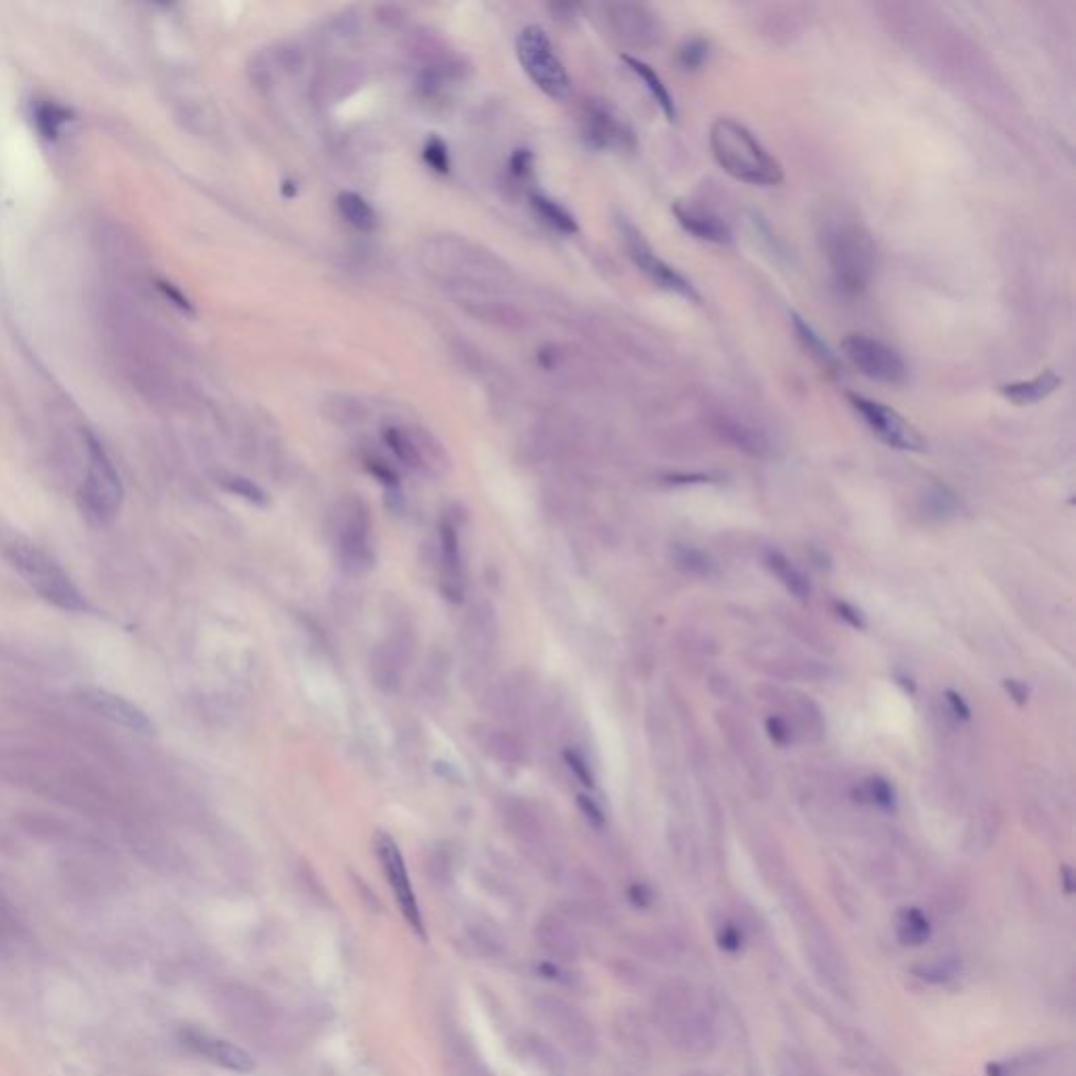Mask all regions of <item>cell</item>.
<instances>
[{"mask_svg":"<svg viewBox=\"0 0 1076 1076\" xmlns=\"http://www.w3.org/2000/svg\"><path fill=\"white\" fill-rule=\"evenodd\" d=\"M585 139L597 150L629 148L633 135L608 108L593 103L585 112Z\"/></svg>","mask_w":1076,"mask_h":1076,"instance_id":"21","label":"cell"},{"mask_svg":"<svg viewBox=\"0 0 1076 1076\" xmlns=\"http://www.w3.org/2000/svg\"><path fill=\"white\" fill-rule=\"evenodd\" d=\"M1005 688H1007V692H1009V694H1011L1013 698H1016V700L1020 702V705H1022V702L1026 700V696H1028L1026 688H1024L1022 684H1020V681H1013V679H1007V681H1005Z\"/></svg>","mask_w":1076,"mask_h":1076,"instance_id":"50","label":"cell"},{"mask_svg":"<svg viewBox=\"0 0 1076 1076\" xmlns=\"http://www.w3.org/2000/svg\"><path fill=\"white\" fill-rule=\"evenodd\" d=\"M70 120L72 110L57 101H38L34 106L36 129L47 139H57Z\"/></svg>","mask_w":1076,"mask_h":1076,"instance_id":"27","label":"cell"},{"mask_svg":"<svg viewBox=\"0 0 1076 1076\" xmlns=\"http://www.w3.org/2000/svg\"><path fill=\"white\" fill-rule=\"evenodd\" d=\"M1062 385V377L1055 375L1053 370H1045L1041 372V375L1032 377L1028 381H1018V383H1009L1001 389L1003 398H1007L1011 404L1016 406H1032L1037 404L1045 398H1049L1051 393L1058 389Z\"/></svg>","mask_w":1076,"mask_h":1076,"instance_id":"23","label":"cell"},{"mask_svg":"<svg viewBox=\"0 0 1076 1076\" xmlns=\"http://www.w3.org/2000/svg\"><path fill=\"white\" fill-rule=\"evenodd\" d=\"M496 637H499V623H496L492 606L484 602L473 604L467 610L463 625V650L467 660V675L471 679H478V675H482L488 667L496 646Z\"/></svg>","mask_w":1076,"mask_h":1076,"instance_id":"13","label":"cell"},{"mask_svg":"<svg viewBox=\"0 0 1076 1076\" xmlns=\"http://www.w3.org/2000/svg\"><path fill=\"white\" fill-rule=\"evenodd\" d=\"M505 822L509 833L522 843L528 854H532L536 864H547L549 868L551 856L545 847V829L541 818H538L532 807L524 801H511L505 810Z\"/></svg>","mask_w":1076,"mask_h":1076,"instance_id":"18","label":"cell"},{"mask_svg":"<svg viewBox=\"0 0 1076 1076\" xmlns=\"http://www.w3.org/2000/svg\"><path fill=\"white\" fill-rule=\"evenodd\" d=\"M410 658V644L400 637L383 641L370 656V679L381 692H396Z\"/></svg>","mask_w":1076,"mask_h":1076,"instance_id":"19","label":"cell"},{"mask_svg":"<svg viewBox=\"0 0 1076 1076\" xmlns=\"http://www.w3.org/2000/svg\"><path fill=\"white\" fill-rule=\"evenodd\" d=\"M625 232V240H627V248H629V255L631 259L635 261V265L644 272L658 288H665V291L669 293H675L679 297H686L690 301H698V295L694 291V286L681 276L679 272H675V269L662 261L654 251L652 246L644 240V236H641L635 227L627 225L623 227Z\"/></svg>","mask_w":1076,"mask_h":1076,"instance_id":"15","label":"cell"},{"mask_svg":"<svg viewBox=\"0 0 1076 1076\" xmlns=\"http://www.w3.org/2000/svg\"><path fill=\"white\" fill-rule=\"evenodd\" d=\"M282 196L284 198H295L297 196V183L291 181V179H284L282 181Z\"/></svg>","mask_w":1076,"mask_h":1076,"instance_id":"51","label":"cell"},{"mask_svg":"<svg viewBox=\"0 0 1076 1076\" xmlns=\"http://www.w3.org/2000/svg\"><path fill=\"white\" fill-rule=\"evenodd\" d=\"M520 1045H522V1058L530 1060L536 1068H541L543 1072H547L551 1076H560L566 1070L562 1055L557 1053V1049L549 1041H545L543 1037L528 1034V1037H524L520 1041Z\"/></svg>","mask_w":1076,"mask_h":1076,"instance_id":"26","label":"cell"},{"mask_svg":"<svg viewBox=\"0 0 1076 1076\" xmlns=\"http://www.w3.org/2000/svg\"><path fill=\"white\" fill-rule=\"evenodd\" d=\"M440 583L448 602L463 604L465 570L461 555V538L457 524L448 520V517L440 526Z\"/></svg>","mask_w":1076,"mask_h":1076,"instance_id":"17","label":"cell"},{"mask_svg":"<svg viewBox=\"0 0 1076 1076\" xmlns=\"http://www.w3.org/2000/svg\"><path fill=\"white\" fill-rule=\"evenodd\" d=\"M337 555L341 568L351 576H364L375 568V532L364 503L356 501L345 507L337 530Z\"/></svg>","mask_w":1076,"mask_h":1076,"instance_id":"7","label":"cell"},{"mask_svg":"<svg viewBox=\"0 0 1076 1076\" xmlns=\"http://www.w3.org/2000/svg\"><path fill=\"white\" fill-rule=\"evenodd\" d=\"M673 213L679 225L698 240L713 242V244H728L732 240L728 223L707 209H700V206H690V204H675Z\"/></svg>","mask_w":1076,"mask_h":1076,"instance_id":"22","label":"cell"},{"mask_svg":"<svg viewBox=\"0 0 1076 1076\" xmlns=\"http://www.w3.org/2000/svg\"><path fill=\"white\" fill-rule=\"evenodd\" d=\"M517 59L524 68V72L530 76L534 85L541 89L545 95L553 99H568L572 93L570 76L555 55V49L551 45L549 36L543 28L528 26L517 36Z\"/></svg>","mask_w":1076,"mask_h":1076,"instance_id":"6","label":"cell"},{"mask_svg":"<svg viewBox=\"0 0 1076 1076\" xmlns=\"http://www.w3.org/2000/svg\"><path fill=\"white\" fill-rule=\"evenodd\" d=\"M835 608H837L839 616L845 620V623H850V625L856 627V629H864V627H866V623H864V618H862L860 610H856L854 606L845 604V602H837Z\"/></svg>","mask_w":1076,"mask_h":1076,"instance_id":"45","label":"cell"},{"mask_svg":"<svg viewBox=\"0 0 1076 1076\" xmlns=\"http://www.w3.org/2000/svg\"><path fill=\"white\" fill-rule=\"evenodd\" d=\"M488 751L492 753L494 759H499L501 763H507V765H517L524 761V755H526V747L522 738L509 732V730H494L488 738Z\"/></svg>","mask_w":1076,"mask_h":1076,"instance_id":"30","label":"cell"},{"mask_svg":"<svg viewBox=\"0 0 1076 1076\" xmlns=\"http://www.w3.org/2000/svg\"><path fill=\"white\" fill-rule=\"evenodd\" d=\"M459 1064H461V1074L459 1076H492L490 1070L482 1064V1060L475 1058V1055L463 1053V1058L459 1060Z\"/></svg>","mask_w":1076,"mask_h":1076,"instance_id":"43","label":"cell"},{"mask_svg":"<svg viewBox=\"0 0 1076 1076\" xmlns=\"http://www.w3.org/2000/svg\"><path fill=\"white\" fill-rule=\"evenodd\" d=\"M80 700L97 715L110 719L116 726L127 728L137 734H154V721L146 711H141L131 700L122 698L110 690L82 688Z\"/></svg>","mask_w":1076,"mask_h":1076,"instance_id":"16","label":"cell"},{"mask_svg":"<svg viewBox=\"0 0 1076 1076\" xmlns=\"http://www.w3.org/2000/svg\"><path fill=\"white\" fill-rule=\"evenodd\" d=\"M578 807H581V812L585 814V818H587L593 826H604L606 816H604V812H602V807H599L591 797H587V795L578 797Z\"/></svg>","mask_w":1076,"mask_h":1076,"instance_id":"42","label":"cell"},{"mask_svg":"<svg viewBox=\"0 0 1076 1076\" xmlns=\"http://www.w3.org/2000/svg\"><path fill=\"white\" fill-rule=\"evenodd\" d=\"M629 896H631V900H633L637 906H648L650 900H652L650 892H648V889H646L644 885H633V887H631V892H629Z\"/></svg>","mask_w":1076,"mask_h":1076,"instance_id":"49","label":"cell"},{"mask_svg":"<svg viewBox=\"0 0 1076 1076\" xmlns=\"http://www.w3.org/2000/svg\"><path fill=\"white\" fill-rule=\"evenodd\" d=\"M339 215L354 227L358 232H372L377 230L379 217L375 209L368 204V200L356 192H341L337 198Z\"/></svg>","mask_w":1076,"mask_h":1076,"instance_id":"24","label":"cell"},{"mask_svg":"<svg viewBox=\"0 0 1076 1076\" xmlns=\"http://www.w3.org/2000/svg\"><path fill=\"white\" fill-rule=\"evenodd\" d=\"M847 400H850V404L868 425V429L887 446L906 452H921L925 448L921 433L904 417H900L894 408H889L877 400H868L860 396V393H847Z\"/></svg>","mask_w":1076,"mask_h":1076,"instance_id":"11","label":"cell"},{"mask_svg":"<svg viewBox=\"0 0 1076 1076\" xmlns=\"http://www.w3.org/2000/svg\"><path fill=\"white\" fill-rule=\"evenodd\" d=\"M919 974H921V978H925L929 982H936V984L946 982L950 978H955L957 963H953V961H936V963H931L927 967H921Z\"/></svg>","mask_w":1076,"mask_h":1076,"instance_id":"39","label":"cell"},{"mask_svg":"<svg viewBox=\"0 0 1076 1076\" xmlns=\"http://www.w3.org/2000/svg\"><path fill=\"white\" fill-rule=\"evenodd\" d=\"M383 436H385V442H387V446L391 448V452L396 454V457H398L404 465L415 467V469L423 467V454H421L419 446L415 444V440L408 438L402 429H398V427H389V429H385Z\"/></svg>","mask_w":1076,"mask_h":1076,"instance_id":"34","label":"cell"},{"mask_svg":"<svg viewBox=\"0 0 1076 1076\" xmlns=\"http://www.w3.org/2000/svg\"><path fill=\"white\" fill-rule=\"evenodd\" d=\"M223 486L234 492L236 496H240V499L253 503V505H265L267 503V494L263 488H259L255 482H251L248 478H240V475H232V478H225Z\"/></svg>","mask_w":1076,"mask_h":1076,"instance_id":"37","label":"cell"},{"mask_svg":"<svg viewBox=\"0 0 1076 1076\" xmlns=\"http://www.w3.org/2000/svg\"><path fill=\"white\" fill-rule=\"evenodd\" d=\"M532 160H534V156L528 150L513 152V156H511V173L517 179H526L532 173Z\"/></svg>","mask_w":1076,"mask_h":1076,"instance_id":"41","label":"cell"},{"mask_svg":"<svg viewBox=\"0 0 1076 1076\" xmlns=\"http://www.w3.org/2000/svg\"><path fill=\"white\" fill-rule=\"evenodd\" d=\"M765 726H768V734H770V738H772L774 742L784 744L786 740H789V728H786V723H784L782 719H778V717H770L768 723H765Z\"/></svg>","mask_w":1076,"mask_h":1076,"instance_id":"47","label":"cell"},{"mask_svg":"<svg viewBox=\"0 0 1076 1076\" xmlns=\"http://www.w3.org/2000/svg\"><path fill=\"white\" fill-rule=\"evenodd\" d=\"M538 1020L547 1024L560 1043L581 1058H591L597 1051V1032L585 1013L566 999L555 995H538L534 999Z\"/></svg>","mask_w":1076,"mask_h":1076,"instance_id":"8","label":"cell"},{"mask_svg":"<svg viewBox=\"0 0 1076 1076\" xmlns=\"http://www.w3.org/2000/svg\"><path fill=\"white\" fill-rule=\"evenodd\" d=\"M536 940L545 953L560 963H572L581 955V940H578L572 925L557 913H547L536 925Z\"/></svg>","mask_w":1076,"mask_h":1076,"instance_id":"20","label":"cell"},{"mask_svg":"<svg viewBox=\"0 0 1076 1076\" xmlns=\"http://www.w3.org/2000/svg\"><path fill=\"white\" fill-rule=\"evenodd\" d=\"M368 469H370L372 475H375V478H379L381 482H385V484H389V486L398 484V475L393 473L385 463H381V461H370V463H368Z\"/></svg>","mask_w":1076,"mask_h":1076,"instance_id":"48","label":"cell"},{"mask_svg":"<svg viewBox=\"0 0 1076 1076\" xmlns=\"http://www.w3.org/2000/svg\"><path fill=\"white\" fill-rule=\"evenodd\" d=\"M709 55V47L702 38H692L679 49V64L686 70H698Z\"/></svg>","mask_w":1076,"mask_h":1076,"instance_id":"38","label":"cell"},{"mask_svg":"<svg viewBox=\"0 0 1076 1076\" xmlns=\"http://www.w3.org/2000/svg\"><path fill=\"white\" fill-rule=\"evenodd\" d=\"M793 316V326H795V333H797V339L801 341L803 349L810 354L814 360H818L824 368H837V360L835 356L831 354V349L824 345V341L814 333V328L807 324L801 316L797 314H791Z\"/></svg>","mask_w":1076,"mask_h":1076,"instance_id":"31","label":"cell"},{"mask_svg":"<svg viewBox=\"0 0 1076 1076\" xmlns=\"http://www.w3.org/2000/svg\"><path fill=\"white\" fill-rule=\"evenodd\" d=\"M719 944H721V948L730 950V953H736V950H738L740 944H742L740 931H738L736 927H732V925H726V927L721 929V934H719Z\"/></svg>","mask_w":1076,"mask_h":1076,"instance_id":"44","label":"cell"},{"mask_svg":"<svg viewBox=\"0 0 1076 1076\" xmlns=\"http://www.w3.org/2000/svg\"><path fill=\"white\" fill-rule=\"evenodd\" d=\"M673 557L679 568H684L686 572L690 574H709L711 570V562L709 557L694 549V547H684V545H677L675 551H673Z\"/></svg>","mask_w":1076,"mask_h":1076,"instance_id":"36","label":"cell"},{"mask_svg":"<svg viewBox=\"0 0 1076 1076\" xmlns=\"http://www.w3.org/2000/svg\"><path fill=\"white\" fill-rule=\"evenodd\" d=\"M423 160L427 162V167L431 171H436L440 175H446L450 171V154H448V146L446 143L438 137V135H431L425 143L423 148Z\"/></svg>","mask_w":1076,"mask_h":1076,"instance_id":"35","label":"cell"},{"mask_svg":"<svg viewBox=\"0 0 1076 1076\" xmlns=\"http://www.w3.org/2000/svg\"><path fill=\"white\" fill-rule=\"evenodd\" d=\"M944 696H946V702H948V707H950V711H953V713H955V715H957L959 719H965V721H967V719L971 717V711H969V707H967V702L963 700V696H961V694H957L955 690H946V694H944Z\"/></svg>","mask_w":1076,"mask_h":1076,"instance_id":"46","label":"cell"},{"mask_svg":"<svg viewBox=\"0 0 1076 1076\" xmlns=\"http://www.w3.org/2000/svg\"><path fill=\"white\" fill-rule=\"evenodd\" d=\"M858 797H860V801L871 803V805H875V807H879V810H885V812L896 810V805H898V795H896V789L892 786V782L885 780V778H879V776L864 780L862 786H860V791H858Z\"/></svg>","mask_w":1076,"mask_h":1076,"instance_id":"32","label":"cell"},{"mask_svg":"<svg viewBox=\"0 0 1076 1076\" xmlns=\"http://www.w3.org/2000/svg\"><path fill=\"white\" fill-rule=\"evenodd\" d=\"M654 1016L667 1037L686 1051H707L713 1045V1018L709 1005L684 982H669L658 990Z\"/></svg>","mask_w":1076,"mask_h":1076,"instance_id":"3","label":"cell"},{"mask_svg":"<svg viewBox=\"0 0 1076 1076\" xmlns=\"http://www.w3.org/2000/svg\"><path fill=\"white\" fill-rule=\"evenodd\" d=\"M623 61L629 66V70H633L641 78V82H644L646 89L650 91V95L658 103V108L662 110V114L667 116V120L673 122L677 118V108H675V101H673L669 89L665 87V82H662L660 76L648 64H644L641 59L631 57V55H623Z\"/></svg>","mask_w":1076,"mask_h":1076,"instance_id":"25","label":"cell"},{"mask_svg":"<svg viewBox=\"0 0 1076 1076\" xmlns=\"http://www.w3.org/2000/svg\"><path fill=\"white\" fill-rule=\"evenodd\" d=\"M80 509L93 526L112 524L124 501V488L120 475L103 448L93 436H89V463L85 482L80 486Z\"/></svg>","mask_w":1076,"mask_h":1076,"instance_id":"5","label":"cell"},{"mask_svg":"<svg viewBox=\"0 0 1076 1076\" xmlns=\"http://www.w3.org/2000/svg\"><path fill=\"white\" fill-rule=\"evenodd\" d=\"M179 1043L188 1051H192L194 1055H198V1058L225 1070L246 1074L255 1068V1060L251 1053L238 1047L236 1043L217 1037V1034L213 1032H206L194 1026H185L179 1030Z\"/></svg>","mask_w":1076,"mask_h":1076,"instance_id":"14","label":"cell"},{"mask_svg":"<svg viewBox=\"0 0 1076 1076\" xmlns=\"http://www.w3.org/2000/svg\"><path fill=\"white\" fill-rule=\"evenodd\" d=\"M375 850H377V856H379V862H381L383 871H385V877H387L391 892H393V896H396V900L400 904L404 919L408 921V925L412 929L417 931L421 938H425L423 915H421V908H419V902H417V896H415V889H412V885H410L406 862H404V856L400 852L398 843L393 841L387 833H377Z\"/></svg>","mask_w":1076,"mask_h":1076,"instance_id":"12","label":"cell"},{"mask_svg":"<svg viewBox=\"0 0 1076 1076\" xmlns=\"http://www.w3.org/2000/svg\"><path fill=\"white\" fill-rule=\"evenodd\" d=\"M711 150L719 167L736 181L749 185H776L782 181V167L768 154L744 124L719 118L711 127Z\"/></svg>","mask_w":1076,"mask_h":1076,"instance_id":"2","label":"cell"},{"mask_svg":"<svg viewBox=\"0 0 1076 1076\" xmlns=\"http://www.w3.org/2000/svg\"><path fill=\"white\" fill-rule=\"evenodd\" d=\"M845 358L850 360L864 377L885 385H902L908 368L898 351L868 335H847L841 343Z\"/></svg>","mask_w":1076,"mask_h":1076,"instance_id":"10","label":"cell"},{"mask_svg":"<svg viewBox=\"0 0 1076 1076\" xmlns=\"http://www.w3.org/2000/svg\"><path fill=\"white\" fill-rule=\"evenodd\" d=\"M5 557L11 568L51 606L76 614L89 610L87 597L74 585L70 574L34 543L17 538L5 547Z\"/></svg>","mask_w":1076,"mask_h":1076,"instance_id":"4","label":"cell"},{"mask_svg":"<svg viewBox=\"0 0 1076 1076\" xmlns=\"http://www.w3.org/2000/svg\"><path fill=\"white\" fill-rule=\"evenodd\" d=\"M929 934H931V927H929V921L925 919V915L921 913V910L908 908V910H904V913H900V917H898V938L904 944L919 946V944L929 940Z\"/></svg>","mask_w":1076,"mask_h":1076,"instance_id":"33","label":"cell"},{"mask_svg":"<svg viewBox=\"0 0 1076 1076\" xmlns=\"http://www.w3.org/2000/svg\"><path fill=\"white\" fill-rule=\"evenodd\" d=\"M820 240L839 291L845 295L864 293L877 272V246L864 225L843 213L826 217Z\"/></svg>","mask_w":1076,"mask_h":1076,"instance_id":"1","label":"cell"},{"mask_svg":"<svg viewBox=\"0 0 1076 1076\" xmlns=\"http://www.w3.org/2000/svg\"><path fill=\"white\" fill-rule=\"evenodd\" d=\"M564 759H566V763H568L570 772H572L578 780H581L585 786H589V789H591V786H593V772H591V768L587 765V761L583 759V755H578L576 751L568 749V751L564 753Z\"/></svg>","mask_w":1076,"mask_h":1076,"instance_id":"40","label":"cell"},{"mask_svg":"<svg viewBox=\"0 0 1076 1076\" xmlns=\"http://www.w3.org/2000/svg\"><path fill=\"white\" fill-rule=\"evenodd\" d=\"M217 1011L225 1022H230L248 1037H261L274 1024V1007L263 992L246 984H225L217 990Z\"/></svg>","mask_w":1076,"mask_h":1076,"instance_id":"9","label":"cell"},{"mask_svg":"<svg viewBox=\"0 0 1076 1076\" xmlns=\"http://www.w3.org/2000/svg\"><path fill=\"white\" fill-rule=\"evenodd\" d=\"M530 204H532V209L538 213V217L545 219L553 227V230L562 232V234H576L578 232V223L572 217V213H568L564 206H560L555 200L534 192L530 196Z\"/></svg>","mask_w":1076,"mask_h":1076,"instance_id":"29","label":"cell"},{"mask_svg":"<svg viewBox=\"0 0 1076 1076\" xmlns=\"http://www.w3.org/2000/svg\"><path fill=\"white\" fill-rule=\"evenodd\" d=\"M768 566L770 570L780 578V583L789 589L795 597L799 599H807L810 597V581H807L805 574L789 560V557L778 553V551H770L768 553Z\"/></svg>","mask_w":1076,"mask_h":1076,"instance_id":"28","label":"cell"}]
</instances>
